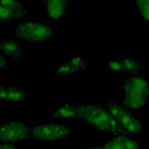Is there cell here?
<instances>
[{"mask_svg": "<svg viewBox=\"0 0 149 149\" xmlns=\"http://www.w3.org/2000/svg\"><path fill=\"white\" fill-rule=\"evenodd\" d=\"M0 149H17L15 146L9 143H3L1 144Z\"/></svg>", "mask_w": 149, "mask_h": 149, "instance_id": "7402d4cb", "label": "cell"}, {"mask_svg": "<svg viewBox=\"0 0 149 149\" xmlns=\"http://www.w3.org/2000/svg\"><path fill=\"white\" fill-rule=\"evenodd\" d=\"M107 105H108V110L117 120V119L118 118V116L120 114L122 108H123V106L113 101L109 102Z\"/></svg>", "mask_w": 149, "mask_h": 149, "instance_id": "ac0fdd59", "label": "cell"}, {"mask_svg": "<svg viewBox=\"0 0 149 149\" xmlns=\"http://www.w3.org/2000/svg\"><path fill=\"white\" fill-rule=\"evenodd\" d=\"M42 2L47 15L51 19H59L65 15L71 3V1L68 0H44Z\"/></svg>", "mask_w": 149, "mask_h": 149, "instance_id": "ba28073f", "label": "cell"}, {"mask_svg": "<svg viewBox=\"0 0 149 149\" xmlns=\"http://www.w3.org/2000/svg\"><path fill=\"white\" fill-rule=\"evenodd\" d=\"M31 137L30 126L20 121H10L1 124L0 140L3 143L23 141Z\"/></svg>", "mask_w": 149, "mask_h": 149, "instance_id": "5b68a950", "label": "cell"}, {"mask_svg": "<svg viewBox=\"0 0 149 149\" xmlns=\"http://www.w3.org/2000/svg\"><path fill=\"white\" fill-rule=\"evenodd\" d=\"M0 99L2 101H8L6 86L3 84L0 86Z\"/></svg>", "mask_w": 149, "mask_h": 149, "instance_id": "ffe728a7", "label": "cell"}, {"mask_svg": "<svg viewBox=\"0 0 149 149\" xmlns=\"http://www.w3.org/2000/svg\"><path fill=\"white\" fill-rule=\"evenodd\" d=\"M67 62L81 71L87 68L90 63V61L83 57H74L68 61Z\"/></svg>", "mask_w": 149, "mask_h": 149, "instance_id": "e0dca14e", "label": "cell"}, {"mask_svg": "<svg viewBox=\"0 0 149 149\" xmlns=\"http://www.w3.org/2000/svg\"><path fill=\"white\" fill-rule=\"evenodd\" d=\"M8 68L7 59L1 54L0 56V69L1 70H7Z\"/></svg>", "mask_w": 149, "mask_h": 149, "instance_id": "44dd1931", "label": "cell"}, {"mask_svg": "<svg viewBox=\"0 0 149 149\" xmlns=\"http://www.w3.org/2000/svg\"><path fill=\"white\" fill-rule=\"evenodd\" d=\"M51 116L55 119H81L80 104H70L68 102L54 109Z\"/></svg>", "mask_w": 149, "mask_h": 149, "instance_id": "9c48e42d", "label": "cell"}, {"mask_svg": "<svg viewBox=\"0 0 149 149\" xmlns=\"http://www.w3.org/2000/svg\"><path fill=\"white\" fill-rule=\"evenodd\" d=\"M122 106L136 110L145 106L149 98V82L140 76H130L123 83Z\"/></svg>", "mask_w": 149, "mask_h": 149, "instance_id": "7a4b0ae2", "label": "cell"}, {"mask_svg": "<svg viewBox=\"0 0 149 149\" xmlns=\"http://www.w3.org/2000/svg\"><path fill=\"white\" fill-rule=\"evenodd\" d=\"M108 66L111 70H113L115 72H117L122 73H126L125 68L123 64L118 60V61H111L108 62Z\"/></svg>", "mask_w": 149, "mask_h": 149, "instance_id": "d6986e66", "label": "cell"}, {"mask_svg": "<svg viewBox=\"0 0 149 149\" xmlns=\"http://www.w3.org/2000/svg\"><path fill=\"white\" fill-rule=\"evenodd\" d=\"M8 101H23L25 100L29 95L23 89L18 88L12 86H6Z\"/></svg>", "mask_w": 149, "mask_h": 149, "instance_id": "7c38bea8", "label": "cell"}, {"mask_svg": "<svg viewBox=\"0 0 149 149\" xmlns=\"http://www.w3.org/2000/svg\"><path fill=\"white\" fill-rule=\"evenodd\" d=\"M0 49L2 54L12 61H20L26 55L24 48L12 39L6 38L1 40Z\"/></svg>", "mask_w": 149, "mask_h": 149, "instance_id": "52a82bcc", "label": "cell"}, {"mask_svg": "<svg viewBox=\"0 0 149 149\" xmlns=\"http://www.w3.org/2000/svg\"><path fill=\"white\" fill-rule=\"evenodd\" d=\"M55 32L53 27L43 22H25L19 24L15 29V34L18 39L37 44L51 39Z\"/></svg>", "mask_w": 149, "mask_h": 149, "instance_id": "3957f363", "label": "cell"}, {"mask_svg": "<svg viewBox=\"0 0 149 149\" xmlns=\"http://www.w3.org/2000/svg\"><path fill=\"white\" fill-rule=\"evenodd\" d=\"M80 71L79 69L70 65L67 62L58 65L55 68L54 72L57 76H66Z\"/></svg>", "mask_w": 149, "mask_h": 149, "instance_id": "4fadbf2b", "label": "cell"}, {"mask_svg": "<svg viewBox=\"0 0 149 149\" xmlns=\"http://www.w3.org/2000/svg\"><path fill=\"white\" fill-rule=\"evenodd\" d=\"M31 137L40 141H58L70 136V129L62 123H45L30 126Z\"/></svg>", "mask_w": 149, "mask_h": 149, "instance_id": "277c9868", "label": "cell"}, {"mask_svg": "<svg viewBox=\"0 0 149 149\" xmlns=\"http://www.w3.org/2000/svg\"><path fill=\"white\" fill-rule=\"evenodd\" d=\"M141 144L138 141L125 135L118 136L107 142L102 149H139Z\"/></svg>", "mask_w": 149, "mask_h": 149, "instance_id": "30bf717a", "label": "cell"}, {"mask_svg": "<svg viewBox=\"0 0 149 149\" xmlns=\"http://www.w3.org/2000/svg\"><path fill=\"white\" fill-rule=\"evenodd\" d=\"M135 4L139 15L145 20H149V0H137Z\"/></svg>", "mask_w": 149, "mask_h": 149, "instance_id": "9a60e30c", "label": "cell"}, {"mask_svg": "<svg viewBox=\"0 0 149 149\" xmlns=\"http://www.w3.org/2000/svg\"><path fill=\"white\" fill-rule=\"evenodd\" d=\"M86 149H102V148L101 146H96V147H89Z\"/></svg>", "mask_w": 149, "mask_h": 149, "instance_id": "603a6c76", "label": "cell"}, {"mask_svg": "<svg viewBox=\"0 0 149 149\" xmlns=\"http://www.w3.org/2000/svg\"><path fill=\"white\" fill-rule=\"evenodd\" d=\"M119 61L124 66L126 74L130 76H136L140 72L146 68L145 63L139 61L127 58L119 59Z\"/></svg>", "mask_w": 149, "mask_h": 149, "instance_id": "8fae6325", "label": "cell"}, {"mask_svg": "<svg viewBox=\"0 0 149 149\" xmlns=\"http://www.w3.org/2000/svg\"><path fill=\"white\" fill-rule=\"evenodd\" d=\"M129 136H134L139 135L142 133L143 125L140 121L135 116L126 128Z\"/></svg>", "mask_w": 149, "mask_h": 149, "instance_id": "5bb4252c", "label": "cell"}, {"mask_svg": "<svg viewBox=\"0 0 149 149\" xmlns=\"http://www.w3.org/2000/svg\"><path fill=\"white\" fill-rule=\"evenodd\" d=\"M81 119L89 125L103 132L115 135H128L127 131L119 124L109 111L93 104L80 105Z\"/></svg>", "mask_w": 149, "mask_h": 149, "instance_id": "6da1fadb", "label": "cell"}, {"mask_svg": "<svg viewBox=\"0 0 149 149\" xmlns=\"http://www.w3.org/2000/svg\"><path fill=\"white\" fill-rule=\"evenodd\" d=\"M134 117V116L131 113L128 109L123 107L118 118L117 119V121L126 130V127L130 123Z\"/></svg>", "mask_w": 149, "mask_h": 149, "instance_id": "2e32d148", "label": "cell"}, {"mask_svg": "<svg viewBox=\"0 0 149 149\" xmlns=\"http://www.w3.org/2000/svg\"><path fill=\"white\" fill-rule=\"evenodd\" d=\"M29 16L26 6L18 0L0 1V20L1 23L25 19Z\"/></svg>", "mask_w": 149, "mask_h": 149, "instance_id": "8992f818", "label": "cell"}]
</instances>
